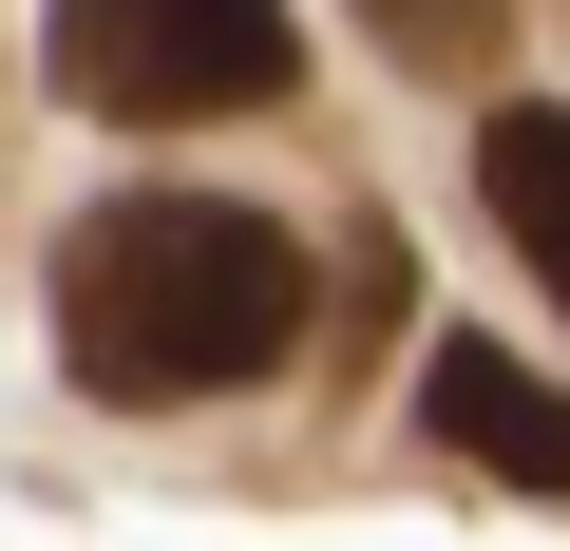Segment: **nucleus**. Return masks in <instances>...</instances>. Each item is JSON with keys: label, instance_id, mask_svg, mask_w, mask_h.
<instances>
[{"label": "nucleus", "instance_id": "obj_1", "mask_svg": "<svg viewBox=\"0 0 570 551\" xmlns=\"http://www.w3.org/2000/svg\"><path fill=\"white\" fill-rule=\"evenodd\" d=\"M58 343L134 419L247 400V381H285V343H305V247H285L266 209H228V190H115L58 247Z\"/></svg>", "mask_w": 570, "mask_h": 551}, {"label": "nucleus", "instance_id": "obj_2", "mask_svg": "<svg viewBox=\"0 0 570 551\" xmlns=\"http://www.w3.org/2000/svg\"><path fill=\"white\" fill-rule=\"evenodd\" d=\"M39 77L77 115H115V134H209V115H266L305 77V20L285 0H58Z\"/></svg>", "mask_w": 570, "mask_h": 551}, {"label": "nucleus", "instance_id": "obj_3", "mask_svg": "<svg viewBox=\"0 0 570 551\" xmlns=\"http://www.w3.org/2000/svg\"><path fill=\"white\" fill-rule=\"evenodd\" d=\"M419 437H438V456H475V475H513V494H551V513H570V381H532V362H513V343H475V324H456V343H438V362H419Z\"/></svg>", "mask_w": 570, "mask_h": 551}, {"label": "nucleus", "instance_id": "obj_4", "mask_svg": "<svg viewBox=\"0 0 570 551\" xmlns=\"http://www.w3.org/2000/svg\"><path fill=\"white\" fill-rule=\"evenodd\" d=\"M475 190H494V228H513V266L570 305V96H513L494 134H475Z\"/></svg>", "mask_w": 570, "mask_h": 551}, {"label": "nucleus", "instance_id": "obj_5", "mask_svg": "<svg viewBox=\"0 0 570 551\" xmlns=\"http://www.w3.org/2000/svg\"><path fill=\"white\" fill-rule=\"evenodd\" d=\"M362 39H381L400 77H494V58H513V0H362Z\"/></svg>", "mask_w": 570, "mask_h": 551}]
</instances>
